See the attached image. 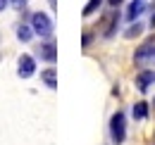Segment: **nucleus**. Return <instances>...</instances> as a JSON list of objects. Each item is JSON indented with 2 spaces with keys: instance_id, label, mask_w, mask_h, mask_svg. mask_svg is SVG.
Wrapping results in <instances>:
<instances>
[{
  "instance_id": "f257e3e1",
  "label": "nucleus",
  "mask_w": 155,
  "mask_h": 145,
  "mask_svg": "<svg viewBox=\"0 0 155 145\" xmlns=\"http://www.w3.org/2000/svg\"><path fill=\"white\" fill-rule=\"evenodd\" d=\"M110 140L112 145H122L127 140V114L122 109H117L110 117Z\"/></svg>"
},
{
  "instance_id": "f03ea898",
  "label": "nucleus",
  "mask_w": 155,
  "mask_h": 145,
  "mask_svg": "<svg viewBox=\"0 0 155 145\" xmlns=\"http://www.w3.org/2000/svg\"><path fill=\"white\" fill-rule=\"evenodd\" d=\"M29 24H31L34 34L41 36L43 40H48V38L53 36V19H50V14H45V12H31Z\"/></svg>"
},
{
  "instance_id": "7ed1b4c3",
  "label": "nucleus",
  "mask_w": 155,
  "mask_h": 145,
  "mask_svg": "<svg viewBox=\"0 0 155 145\" xmlns=\"http://www.w3.org/2000/svg\"><path fill=\"white\" fill-rule=\"evenodd\" d=\"M134 62L146 67V64H155V36L146 38L138 48L134 50Z\"/></svg>"
},
{
  "instance_id": "20e7f679",
  "label": "nucleus",
  "mask_w": 155,
  "mask_h": 145,
  "mask_svg": "<svg viewBox=\"0 0 155 145\" xmlns=\"http://www.w3.org/2000/svg\"><path fill=\"white\" fill-rule=\"evenodd\" d=\"M36 57H41V60L48 62V64H55V62H58V45H55V40H53V38L43 40L38 48H36Z\"/></svg>"
},
{
  "instance_id": "39448f33",
  "label": "nucleus",
  "mask_w": 155,
  "mask_h": 145,
  "mask_svg": "<svg viewBox=\"0 0 155 145\" xmlns=\"http://www.w3.org/2000/svg\"><path fill=\"white\" fill-rule=\"evenodd\" d=\"M36 74V57L31 55H21L17 60V76L19 79H31Z\"/></svg>"
},
{
  "instance_id": "423d86ee",
  "label": "nucleus",
  "mask_w": 155,
  "mask_h": 145,
  "mask_svg": "<svg viewBox=\"0 0 155 145\" xmlns=\"http://www.w3.org/2000/svg\"><path fill=\"white\" fill-rule=\"evenodd\" d=\"M119 19H122V14L119 12H110L107 17H105V24H103V38H110L117 34V29H119Z\"/></svg>"
},
{
  "instance_id": "0eeeda50",
  "label": "nucleus",
  "mask_w": 155,
  "mask_h": 145,
  "mask_svg": "<svg viewBox=\"0 0 155 145\" xmlns=\"http://www.w3.org/2000/svg\"><path fill=\"white\" fill-rule=\"evenodd\" d=\"M155 83V72L153 69H143V72L136 74V88L138 93H148V88Z\"/></svg>"
},
{
  "instance_id": "6e6552de",
  "label": "nucleus",
  "mask_w": 155,
  "mask_h": 145,
  "mask_svg": "<svg viewBox=\"0 0 155 145\" xmlns=\"http://www.w3.org/2000/svg\"><path fill=\"white\" fill-rule=\"evenodd\" d=\"M41 81H43V86H48L50 91H55V88H58V69H55V67L43 69V72H41Z\"/></svg>"
},
{
  "instance_id": "1a4fd4ad",
  "label": "nucleus",
  "mask_w": 155,
  "mask_h": 145,
  "mask_svg": "<svg viewBox=\"0 0 155 145\" xmlns=\"http://www.w3.org/2000/svg\"><path fill=\"white\" fill-rule=\"evenodd\" d=\"M131 114H134L136 121H143V119H148V114H150V105L143 102V100H138L134 107H131Z\"/></svg>"
},
{
  "instance_id": "9d476101",
  "label": "nucleus",
  "mask_w": 155,
  "mask_h": 145,
  "mask_svg": "<svg viewBox=\"0 0 155 145\" xmlns=\"http://www.w3.org/2000/svg\"><path fill=\"white\" fill-rule=\"evenodd\" d=\"M34 36H36V34H34L31 24H17V38H19L21 43H29Z\"/></svg>"
},
{
  "instance_id": "9b49d317",
  "label": "nucleus",
  "mask_w": 155,
  "mask_h": 145,
  "mask_svg": "<svg viewBox=\"0 0 155 145\" xmlns=\"http://www.w3.org/2000/svg\"><path fill=\"white\" fill-rule=\"evenodd\" d=\"M100 5H103V0H88L81 14H84V17H93V14H96L98 10H100Z\"/></svg>"
},
{
  "instance_id": "f8f14e48",
  "label": "nucleus",
  "mask_w": 155,
  "mask_h": 145,
  "mask_svg": "<svg viewBox=\"0 0 155 145\" xmlns=\"http://www.w3.org/2000/svg\"><path fill=\"white\" fill-rule=\"evenodd\" d=\"M143 34V24L141 21H131V26L127 29V34H124V38H136Z\"/></svg>"
},
{
  "instance_id": "ddd939ff",
  "label": "nucleus",
  "mask_w": 155,
  "mask_h": 145,
  "mask_svg": "<svg viewBox=\"0 0 155 145\" xmlns=\"http://www.w3.org/2000/svg\"><path fill=\"white\" fill-rule=\"evenodd\" d=\"M10 5H12L15 10L24 12V10H26V5H29V0H10Z\"/></svg>"
},
{
  "instance_id": "4468645a",
  "label": "nucleus",
  "mask_w": 155,
  "mask_h": 145,
  "mask_svg": "<svg viewBox=\"0 0 155 145\" xmlns=\"http://www.w3.org/2000/svg\"><path fill=\"white\" fill-rule=\"evenodd\" d=\"M91 40H93V34H91V31H84V38H81V45H84V48H88V45H91Z\"/></svg>"
},
{
  "instance_id": "2eb2a0df",
  "label": "nucleus",
  "mask_w": 155,
  "mask_h": 145,
  "mask_svg": "<svg viewBox=\"0 0 155 145\" xmlns=\"http://www.w3.org/2000/svg\"><path fill=\"white\" fill-rule=\"evenodd\" d=\"M122 2H124V0H107V5H110V7H119Z\"/></svg>"
},
{
  "instance_id": "dca6fc26",
  "label": "nucleus",
  "mask_w": 155,
  "mask_h": 145,
  "mask_svg": "<svg viewBox=\"0 0 155 145\" xmlns=\"http://www.w3.org/2000/svg\"><path fill=\"white\" fill-rule=\"evenodd\" d=\"M48 5H50V10H53V12L58 10V0H48Z\"/></svg>"
},
{
  "instance_id": "f3484780",
  "label": "nucleus",
  "mask_w": 155,
  "mask_h": 145,
  "mask_svg": "<svg viewBox=\"0 0 155 145\" xmlns=\"http://www.w3.org/2000/svg\"><path fill=\"white\" fill-rule=\"evenodd\" d=\"M5 7H7V2H5V0H0V12H2Z\"/></svg>"
},
{
  "instance_id": "a211bd4d",
  "label": "nucleus",
  "mask_w": 155,
  "mask_h": 145,
  "mask_svg": "<svg viewBox=\"0 0 155 145\" xmlns=\"http://www.w3.org/2000/svg\"><path fill=\"white\" fill-rule=\"evenodd\" d=\"M150 26H153V29H155V14H153V17H150Z\"/></svg>"
},
{
  "instance_id": "6ab92c4d",
  "label": "nucleus",
  "mask_w": 155,
  "mask_h": 145,
  "mask_svg": "<svg viewBox=\"0 0 155 145\" xmlns=\"http://www.w3.org/2000/svg\"><path fill=\"white\" fill-rule=\"evenodd\" d=\"M153 145H155V136H153Z\"/></svg>"
},
{
  "instance_id": "aec40b11",
  "label": "nucleus",
  "mask_w": 155,
  "mask_h": 145,
  "mask_svg": "<svg viewBox=\"0 0 155 145\" xmlns=\"http://www.w3.org/2000/svg\"><path fill=\"white\" fill-rule=\"evenodd\" d=\"M153 107H155V100H153Z\"/></svg>"
}]
</instances>
